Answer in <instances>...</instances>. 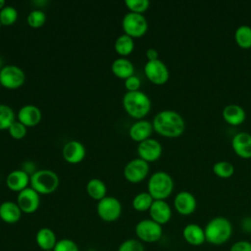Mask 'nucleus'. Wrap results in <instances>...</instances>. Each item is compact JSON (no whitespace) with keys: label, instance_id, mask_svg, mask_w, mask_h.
<instances>
[{"label":"nucleus","instance_id":"1","mask_svg":"<svg viewBox=\"0 0 251 251\" xmlns=\"http://www.w3.org/2000/svg\"><path fill=\"white\" fill-rule=\"evenodd\" d=\"M152 126L159 135L167 138H176L185 129V122L182 116L173 110H163L156 114Z\"/></svg>","mask_w":251,"mask_h":251},{"label":"nucleus","instance_id":"2","mask_svg":"<svg viewBox=\"0 0 251 251\" xmlns=\"http://www.w3.org/2000/svg\"><path fill=\"white\" fill-rule=\"evenodd\" d=\"M206 242L212 245H223L232 235V225L230 221L223 216L212 218L204 227Z\"/></svg>","mask_w":251,"mask_h":251},{"label":"nucleus","instance_id":"3","mask_svg":"<svg viewBox=\"0 0 251 251\" xmlns=\"http://www.w3.org/2000/svg\"><path fill=\"white\" fill-rule=\"evenodd\" d=\"M123 106L132 118L142 120L151 109L150 98L142 91H127L123 97Z\"/></svg>","mask_w":251,"mask_h":251},{"label":"nucleus","instance_id":"4","mask_svg":"<svg viewBox=\"0 0 251 251\" xmlns=\"http://www.w3.org/2000/svg\"><path fill=\"white\" fill-rule=\"evenodd\" d=\"M174 179L166 172L159 171L154 173L147 183L148 193L154 200H166L174 190Z\"/></svg>","mask_w":251,"mask_h":251},{"label":"nucleus","instance_id":"5","mask_svg":"<svg viewBox=\"0 0 251 251\" xmlns=\"http://www.w3.org/2000/svg\"><path fill=\"white\" fill-rule=\"evenodd\" d=\"M59 176L50 170H38L30 176V186L38 194H50L59 186Z\"/></svg>","mask_w":251,"mask_h":251},{"label":"nucleus","instance_id":"6","mask_svg":"<svg viewBox=\"0 0 251 251\" xmlns=\"http://www.w3.org/2000/svg\"><path fill=\"white\" fill-rule=\"evenodd\" d=\"M135 234L139 241L145 243H154L161 239L163 227L151 219L139 221L135 226Z\"/></svg>","mask_w":251,"mask_h":251},{"label":"nucleus","instance_id":"7","mask_svg":"<svg viewBox=\"0 0 251 251\" xmlns=\"http://www.w3.org/2000/svg\"><path fill=\"white\" fill-rule=\"evenodd\" d=\"M122 27L125 34L134 38L143 36L148 29V23L142 14L127 13L122 21Z\"/></svg>","mask_w":251,"mask_h":251},{"label":"nucleus","instance_id":"8","mask_svg":"<svg viewBox=\"0 0 251 251\" xmlns=\"http://www.w3.org/2000/svg\"><path fill=\"white\" fill-rule=\"evenodd\" d=\"M97 214L104 222H115L122 214V204L117 198L106 196L98 201Z\"/></svg>","mask_w":251,"mask_h":251},{"label":"nucleus","instance_id":"9","mask_svg":"<svg viewBox=\"0 0 251 251\" xmlns=\"http://www.w3.org/2000/svg\"><path fill=\"white\" fill-rule=\"evenodd\" d=\"M25 80L24 71L14 65H7L0 70V83L7 89H17Z\"/></svg>","mask_w":251,"mask_h":251},{"label":"nucleus","instance_id":"10","mask_svg":"<svg viewBox=\"0 0 251 251\" xmlns=\"http://www.w3.org/2000/svg\"><path fill=\"white\" fill-rule=\"evenodd\" d=\"M144 74L149 81L156 85L165 84L170 77L168 67L161 60L147 61L144 66Z\"/></svg>","mask_w":251,"mask_h":251},{"label":"nucleus","instance_id":"11","mask_svg":"<svg viewBox=\"0 0 251 251\" xmlns=\"http://www.w3.org/2000/svg\"><path fill=\"white\" fill-rule=\"evenodd\" d=\"M149 173V165L140 158H135L129 161L124 170L126 179L131 183H138L145 179Z\"/></svg>","mask_w":251,"mask_h":251},{"label":"nucleus","instance_id":"12","mask_svg":"<svg viewBox=\"0 0 251 251\" xmlns=\"http://www.w3.org/2000/svg\"><path fill=\"white\" fill-rule=\"evenodd\" d=\"M17 204L23 213L32 214L38 209L40 205L39 194L31 187H26L25 189L19 192L17 197Z\"/></svg>","mask_w":251,"mask_h":251},{"label":"nucleus","instance_id":"13","mask_svg":"<svg viewBox=\"0 0 251 251\" xmlns=\"http://www.w3.org/2000/svg\"><path fill=\"white\" fill-rule=\"evenodd\" d=\"M175 210L181 216H189L193 214L197 208V200L189 191L178 192L174 199Z\"/></svg>","mask_w":251,"mask_h":251},{"label":"nucleus","instance_id":"14","mask_svg":"<svg viewBox=\"0 0 251 251\" xmlns=\"http://www.w3.org/2000/svg\"><path fill=\"white\" fill-rule=\"evenodd\" d=\"M137 154L145 162H155L162 155V145L154 138H148L137 146Z\"/></svg>","mask_w":251,"mask_h":251},{"label":"nucleus","instance_id":"15","mask_svg":"<svg viewBox=\"0 0 251 251\" xmlns=\"http://www.w3.org/2000/svg\"><path fill=\"white\" fill-rule=\"evenodd\" d=\"M233 152L241 159H251V134L245 131L237 132L231 139Z\"/></svg>","mask_w":251,"mask_h":251},{"label":"nucleus","instance_id":"16","mask_svg":"<svg viewBox=\"0 0 251 251\" xmlns=\"http://www.w3.org/2000/svg\"><path fill=\"white\" fill-rule=\"evenodd\" d=\"M148 212L150 219L161 226L168 224L172 218V208L165 200H154Z\"/></svg>","mask_w":251,"mask_h":251},{"label":"nucleus","instance_id":"17","mask_svg":"<svg viewBox=\"0 0 251 251\" xmlns=\"http://www.w3.org/2000/svg\"><path fill=\"white\" fill-rule=\"evenodd\" d=\"M63 157L70 164H77L85 157V148L77 140H70L63 147Z\"/></svg>","mask_w":251,"mask_h":251},{"label":"nucleus","instance_id":"18","mask_svg":"<svg viewBox=\"0 0 251 251\" xmlns=\"http://www.w3.org/2000/svg\"><path fill=\"white\" fill-rule=\"evenodd\" d=\"M182 237L186 243L192 246H200L206 242L204 228L194 223H190L183 227Z\"/></svg>","mask_w":251,"mask_h":251},{"label":"nucleus","instance_id":"19","mask_svg":"<svg viewBox=\"0 0 251 251\" xmlns=\"http://www.w3.org/2000/svg\"><path fill=\"white\" fill-rule=\"evenodd\" d=\"M152 123L146 120H138L129 127V137L138 143L148 139L153 131Z\"/></svg>","mask_w":251,"mask_h":251},{"label":"nucleus","instance_id":"20","mask_svg":"<svg viewBox=\"0 0 251 251\" xmlns=\"http://www.w3.org/2000/svg\"><path fill=\"white\" fill-rule=\"evenodd\" d=\"M18 119L26 127L35 126L41 121V111L34 105H25L20 109Z\"/></svg>","mask_w":251,"mask_h":251},{"label":"nucleus","instance_id":"21","mask_svg":"<svg viewBox=\"0 0 251 251\" xmlns=\"http://www.w3.org/2000/svg\"><path fill=\"white\" fill-rule=\"evenodd\" d=\"M223 119L225 122L230 126H240L244 123L246 119V113L245 110L237 105V104H228L226 105L222 112Z\"/></svg>","mask_w":251,"mask_h":251},{"label":"nucleus","instance_id":"22","mask_svg":"<svg viewBox=\"0 0 251 251\" xmlns=\"http://www.w3.org/2000/svg\"><path fill=\"white\" fill-rule=\"evenodd\" d=\"M29 181L30 177L28 176V174L24 170H15L11 172L6 178V184L8 188L16 192H21L22 190L25 189Z\"/></svg>","mask_w":251,"mask_h":251},{"label":"nucleus","instance_id":"23","mask_svg":"<svg viewBox=\"0 0 251 251\" xmlns=\"http://www.w3.org/2000/svg\"><path fill=\"white\" fill-rule=\"evenodd\" d=\"M22 211L17 203L5 201L0 204V219L9 225L16 224L22 217Z\"/></svg>","mask_w":251,"mask_h":251},{"label":"nucleus","instance_id":"24","mask_svg":"<svg viewBox=\"0 0 251 251\" xmlns=\"http://www.w3.org/2000/svg\"><path fill=\"white\" fill-rule=\"evenodd\" d=\"M57 241L55 232L49 227H41L35 234V242L42 251L53 250Z\"/></svg>","mask_w":251,"mask_h":251},{"label":"nucleus","instance_id":"25","mask_svg":"<svg viewBox=\"0 0 251 251\" xmlns=\"http://www.w3.org/2000/svg\"><path fill=\"white\" fill-rule=\"evenodd\" d=\"M112 73L119 78L126 79L129 76L133 75L134 67L132 63L126 58H118L116 59L111 66Z\"/></svg>","mask_w":251,"mask_h":251},{"label":"nucleus","instance_id":"26","mask_svg":"<svg viewBox=\"0 0 251 251\" xmlns=\"http://www.w3.org/2000/svg\"><path fill=\"white\" fill-rule=\"evenodd\" d=\"M87 194L94 200L100 201L106 197L107 187L106 184L99 178H92L86 184Z\"/></svg>","mask_w":251,"mask_h":251},{"label":"nucleus","instance_id":"27","mask_svg":"<svg viewBox=\"0 0 251 251\" xmlns=\"http://www.w3.org/2000/svg\"><path fill=\"white\" fill-rule=\"evenodd\" d=\"M234 41L241 49L251 48V26L243 25L236 28L234 32Z\"/></svg>","mask_w":251,"mask_h":251},{"label":"nucleus","instance_id":"28","mask_svg":"<svg viewBox=\"0 0 251 251\" xmlns=\"http://www.w3.org/2000/svg\"><path fill=\"white\" fill-rule=\"evenodd\" d=\"M116 52L121 55V56H127L129 55L133 49H134V41L133 38L126 35V34H122L120 35L114 44Z\"/></svg>","mask_w":251,"mask_h":251},{"label":"nucleus","instance_id":"29","mask_svg":"<svg viewBox=\"0 0 251 251\" xmlns=\"http://www.w3.org/2000/svg\"><path fill=\"white\" fill-rule=\"evenodd\" d=\"M154 199L148 192H140L132 199V207L137 212L149 211Z\"/></svg>","mask_w":251,"mask_h":251},{"label":"nucleus","instance_id":"30","mask_svg":"<svg viewBox=\"0 0 251 251\" xmlns=\"http://www.w3.org/2000/svg\"><path fill=\"white\" fill-rule=\"evenodd\" d=\"M213 173L220 178H229L234 174V166L227 161H219L213 165Z\"/></svg>","mask_w":251,"mask_h":251},{"label":"nucleus","instance_id":"31","mask_svg":"<svg viewBox=\"0 0 251 251\" xmlns=\"http://www.w3.org/2000/svg\"><path fill=\"white\" fill-rule=\"evenodd\" d=\"M15 122V114L8 105L0 104V130L9 129Z\"/></svg>","mask_w":251,"mask_h":251},{"label":"nucleus","instance_id":"32","mask_svg":"<svg viewBox=\"0 0 251 251\" xmlns=\"http://www.w3.org/2000/svg\"><path fill=\"white\" fill-rule=\"evenodd\" d=\"M18 19V11L12 6H5L0 10V24L3 25H12Z\"/></svg>","mask_w":251,"mask_h":251},{"label":"nucleus","instance_id":"33","mask_svg":"<svg viewBox=\"0 0 251 251\" xmlns=\"http://www.w3.org/2000/svg\"><path fill=\"white\" fill-rule=\"evenodd\" d=\"M27 25L33 28L41 27L46 21V15L42 10L36 9L31 11L27 16Z\"/></svg>","mask_w":251,"mask_h":251},{"label":"nucleus","instance_id":"34","mask_svg":"<svg viewBox=\"0 0 251 251\" xmlns=\"http://www.w3.org/2000/svg\"><path fill=\"white\" fill-rule=\"evenodd\" d=\"M125 4L131 13L136 14L144 13L150 6V2L148 0H126Z\"/></svg>","mask_w":251,"mask_h":251},{"label":"nucleus","instance_id":"35","mask_svg":"<svg viewBox=\"0 0 251 251\" xmlns=\"http://www.w3.org/2000/svg\"><path fill=\"white\" fill-rule=\"evenodd\" d=\"M117 251H145L141 241L134 238L126 239L118 247Z\"/></svg>","mask_w":251,"mask_h":251},{"label":"nucleus","instance_id":"36","mask_svg":"<svg viewBox=\"0 0 251 251\" xmlns=\"http://www.w3.org/2000/svg\"><path fill=\"white\" fill-rule=\"evenodd\" d=\"M54 251H79L77 244L70 238L59 239L53 249Z\"/></svg>","mask_w":251,"mask_h":251},{"label":"nucleus","instance_id":"37","mask_svg":"<svg viewBox=\"0 0 251 251\" xmlns=\"http://www.w3.org/2000/svg\"><path fill=\"white\" fill-rule=\"evenodd\" d=\"M9 133L10 135L15 138V139H22L23 137L25 136L26 134V126H24L22 123L18 122H14L11 126L9 127Z\"/></svg>","mask_w":251,"mask_h":251},{"label":"nucleus","instance_id":"38","mask_svg":"<svg viewBox=\"0 0 251 251\" xmlns=\"http://www.w3.org/2000/svg\"><path fill=\"white\" fill-rule=\"evenodd\" d=\"M141 85V81L138 76L136 75H131L128 78L125 79V86L127 91H137L139 90V87Z\"/></svg>","mask_w":251,"mask_h":251},{"label":"nucleus","instance_id":"39","mask_svg":"<svg viewBox=\"0 0 251 251\" xmlns=\"http://www.w3.org/2000/svg\"><path fill=\"white\" fill-rule=\"evenodd\" d=\"M229 251H251V242L248 240L235 241L230 246Z\"/></svg>","mask_w":251,"mask_h":251},{"label":"nucleus","instance_id":"40","mask_svg":"<svg viewBox=\"0 0 251 251\" xmlns=\"http://www.w3.org/2000/svg\"><path fill=\"white\" fill-rule=\"evenodd\" d=\"M241 228L244 232H251V217H245L241 221Z\"/></svg>","mask_w":251,"mask_h":251},{"label":"nucleus","instance_id":"41","mask_svg":"<svg viewBox=\"0 0 251 251\" xmlns=\"http://www.w3.org/2000/svg\"><path fill=\"white\" fill-rule=\"evenodd\" d=\"M146 57L148 61H155L158 60V52L154 48H149L146 50Z\"/></svg>","mask_w":251,"mask_h":251},{"label":"nucleus","instance_id":"42","mask_svg":"<svg viewBox=\"0 0 251 251\" xmlns=\"http://www.w3.org/2000/svg\"><path fill=\"white\" fill-rule=\"evenodd\" d=\"M5 7V1L4 0H0V10H2Z\"/></svg>","mask_w":251,"mask_h":251},{"label":"nucleus","instance_id":"43","mask_svg":"<svg viewBox=\"0 0 251 251\" xmlns=\"http://www.w3.org/2000/svg\"><path fill=\"white\" fill-rule=\"evenodd\" d=\"M45 251H54V250H45Z\"/></svg>","mask_w":251,"mask_h":251},{"label":"nucleus","instance_id":"44","mask_svg":"<svg viewBox=\"0 0 251 251\" xmlns=\"http://www.w3.org/2000/svg\"><path fill=\"white\" fill-rule=\"evenodd\" d=\"M0 86H1V83H0Z\"/></svg>","mask_w":251,"mask_h":251},{"label":"nucleus","instance_id":"45","mask_svg":"<svg viewBox=\"0 0 251 251\" xmlns=\"http://www.w3.org/2000/svg\"><path fill=\"white\" fill-rule=\"evenodd\" d=\"M0 26H1V24H0Z\"/></svg>","mask_w":251,"mask_h":251}]
</instances>
